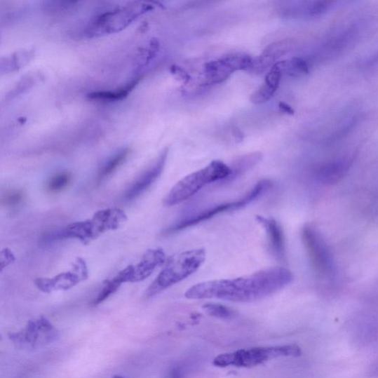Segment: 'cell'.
<instances>
[{"label":"cell","instance_id":"obj_8","mask_svg":"<svg viewBox=\"0 0 378 378\" xmlns=\"http://www.w3.org/2000/svg\"><path fill=\"white\" fill-rule=\"evenodd\" d=\"M301 236L315 273L322 277L330 275L333 269V259L324 237L311 224L303 227Z\"/></svg>","mask_w":378,"mask_h":378},{"label":"cell","instance_id":"obj_19","mask_svg":"<svg viewBox=\"0 0 378 378\" xmlns=\"http://www.w3.org/2000/svg\"><path fill=\"white\" fill-rule=\"evenodd\" d=\"M33 50H22L8 55L1 60V73L10 74L19 71L29 64L34 57Z\"/></svg>","mask_w":378,"mask_h":378},{"label":"cell","instance_id":"obj_14","mask_svg":"<svg viewBox=\"0 0 378 378\" xmlns=\"http://www.w3.org/2000/svg\"><path fill=\"white\" fill-rule=\"evenodd\" d=\"M257 221L269 237L271 249L275 257L285 262L287 257L285 236L283 227L273 218L257 216Z\"/></svg>","mask_w":378,"mask_h":378},{"label":"cell","instance_id":"obj_1","mask_svg":"<svg viewBox=\"0 0 378 378\" xmlns=\"http://www.w3.org/2000/svg\"><path fill=\"white\" fill-rule=\"evenodd\" d=\"M292 273L285 268L275 267L229 279H217L191 286L185 293L189 299H215L250 303L268 298L288 286Z\"/></svg>","mask_w":378,"mask_h":378},{"label":"cell","instance_id":"obj_30","mask_svg":"<svg viewBox=\"0 0 378 378\" xmlns=\"http://www.w3.org/2000/svg\"><path fill=\"white\" fill-rule=\"evenodd\" d=\"M278 108L280 110L283 111V113L286 114H288V115L294 114L293 109L290 105H288V104L285 102H280L278 104Z\"/></svg>","mask_w":378,"mask_h":378},{"label":"cell","instance_id":"obj_3","mask_svg":"<svg viewBox=\"0 0 378 378\" xmlns=\"http://www.w3.org/2000/svg\"><path fill=\"white\" fill-rule=\"evenodd\" d=\"M231 173L229 165L213 161L203 169L181 179L168 193L163 201L166 207H173L191 198L206 186L218 181H226Z\"/></svg>","mask_w":378,"mask_h":378},{"label":"cell","instance_id":"obj_10","mask_svg":"<svg viewBox=\"0 0 378 378\" xmlns=\"http://www.w3.org/2000/svg\"><path fill=\"white\" fill-rule=\"evenodd\" d=\"M89 271L85 259L78 257L73 264V269L52 278L39 277L34 285L41 292L50 293L54 291L68 290L88 278Z\"/></svg>","mask_w":378,"mask_h":378},{"label":"cell","instance_id":"obj_22","mask_svg":"<svg viewBox=\"0 0 378 378\" xmlns=\"http://www.w3.org/2000/svg\"><path fill=\"white\" fill-rule=\"evenodd\" d=\"M129 154V149H123L108 159L102 166L99 173L100 180H103L116 172L118 168L127 160Z\"/></svg>","mask_w":378,"mask_h":378},{"label":"cell","instance_id":"obj_4","mask_svg":"<svg viewBox=\"0 0 378 378\" xmlns=\"http://www.w3.org/2000/svg\"><path fill=\"white\" fill-rule=\"evenodd\" d=\"M302 349L297 344L255 347L221 354L215 358L214 365L218 367H254L269 360L283 357H299Z\"/></svg>","mask_w":378,"mask_h":378},{"label":"cell","instance_id":"obj_15","mask_svg":"<svg viewBox=\"0 0 378 378\" xmlns=\"http://www.w3.org/2000/svg\"><path fill=\"white\" fill-rule=\"evenodd\" d=\"M290 48L291 44L288 40L276 41L266 48L259 57L254 58L249 72L256 74H262L265 69L273 67L278 59L284 57Z\"/></svg>","mask_w":378,"mask_h":378},{"label":"cell","instance_id":"obj_32","mask_svg":"<svg viewBox=\"0 0 378 378\" xmlns=\"http://www.w3.org/2000/svg\"><path fill=\"white\" fill-rule=\"evenodd\" d=\"M112 378H124V377L117 375V376H114V377H112Z\"/></svg>","mask_w":378,"mask_h":378},{"label":"cell","instance_id":"obj_5","mask_svg":"<svg viewBox=\"0 0 378 378\" xmlns=\"http://www.w3.org/2000/svg\"><path fill=\"white\" fill-rule=\"evenodd\" d=\"M273 187V182L268 179L261 180L250 189L242 198L227 203L218 204L217 205L203 210L199 213H196L187 217L181 219L173 223L172 226L168 227L163 235H170L175 233L184 231L190 227L198 225V224L211 220L220 215L236 211V210L243 208L249 204L255 202L262 197L266 192Z\"/></svg>","mask_w":378,"mask_h":378},{"label":"cell","instance_id":"obj_28","mask_svg":"<svg viewBox=\"0 0 378 378\" xmlns=\"http://www.w3.org/2000/svg\"><path fill=\"white\" fill-rule=\"evenodd\" d=\"M171 72L179 79L180 81H183L185 83H187L190 80V76L181 67L173 65L171 67Z\"/></svg>","mask_w":378,"mask_h":378},{"label":"cell","instance_id":"obj_13","mask_svg":"<svg viewBox=\"0 0 378 378\" xmlns=\"http://www.w3.org/2000/svg\"><path fill=\"white\" fill-rule=\"evenodd\" d=\"M166 261V256L162 248L148 250L141 261L136 264H130L131 270L130 283L144 281Z\"/></svg>","mask_w":378,"mask_h":378},{"label":"cell","instance_id":"obj_7","mask_svg":"<svg viewBox=\"0 0 378 378\" xmlns=\"http://www.w3.org/2000/svg\"><path fill=\"white\" fill-rule=\"evenodd\" d=\"M60 331L43 316L32 319L20 331L11 333L9 339L18 346L37 349L47 346L60 339Z\"/></svg>","mask_w":378,"mask_h":378},{"label":"cell","instance_id":"obj_9","mask_svg":"<svg viewBox=\"0 0 378 378\" xmlns=\"http://www.w3.org/2000/svg\"><path fill=\"white\" fill-rule=\"evenodd\" d=\"M127 220L128 215L122 209L100 210L91 219L79 222L81 243L87 245L106 232L117 230Z\"/></svg>","mask_w":378,"mask_h":378},{"label":"cell","instance_id":"obj_21","mask_svg":"<svg viewBox=\"0 0 378 378\" xmlns=\"http://www.w3.org/2000/svg\"><path fill=\"white\" fill-rule=\"evenodd\" d=\"M123 284H125V281L121 271L114 278L106 280L104 282L102 290L99 293V295L93 301L92 305L96 306L105 302L112 295H114Z\"/></svg>","mask_w":378,"mask_h":378},{"label":"cell","instance_id":"obj_24","mask_svg":"<svg viewBox=\"0 0 378 378\" xmlns=\"http://www.w3.org/2000/svg\"><path fill=\"white\" fill-rule=\"evenodd\" d=\"M72 176L67 173H60L52 176L48 182V190L53 193L60 192L71 184Z\"/></svg>","mask_w":378,"mask_h":378},{"label":"cell","instance_id":"obj_23","mask_svg":"<svg viewBox=\"0 0 378 378\" xmlns=\"http://www.w3.org/2000/svg\"><path fill=\"white\" fill-rule=\"evenodd\" d=\"M43 79V76L40 73H33L26 76L17 83L15 88L10 92L8 96L13 99L36 86Z\"/></svg>","mask_w":378,"mask_h":378},{"label":"cell","instance_id":"obj_11","mask_svg":"<svg viewBox=\"0 0 378 378\" xmlns=\"http://www.w3.org/2000/svg\"><path fill=\"white\" fill-rule=\"evenodd\" d=\"M253 60L254 58L249 55L235 53L209 62L204 66L205 79L210 85L223 82L235 72H249Z\"/></svg>","mask_w":378,"mask_h":378},{"label":"cell","instance_id":"obj_29","mask_svg":"<svg viewBox=\"0 0 378 378\" xmlns=\"http://www.w3.org/2000/svg\"><path fill=\"white\" fill-rule=\"evenodd\" d=\"M184 368L177 366L173 369L171 371L169 378H184Z\"/></svg>","mask_w":378,"mask_h":378},{"label":"cell","instance_id":"obj_6","mask_svg":"<svg viewBox=\"0 0 378 378\" xmlns=\"http://www.w3.org/2000/svg\"><path fill=\"white\" fill-rule=\"evenodd\" d=\"M154 8L151 3L134 2L104 12L88 27L87 35L99 37L120 32Z\"/></svg>","mask_w":378,"mask_h":378},{"label":"cell","instance_id":"obj_2","mask_svg":"<svg viewBox=\"0 0 378 378\" xmlns=\"http://www.w3.org/2000/svg\"><path fill=\"white\" fill-rule=\"evenodd\" d=\"M206 259L204 248H194L173 255L166 262L165 267L145 292L151 298L163 291L183 282L197 272Z\"/></svg>","mask_w":378,"mask_h":378},{"label":"cell","instance_id":"obj_26","mask_svg":"<svg viewBox=\"0 0 378 378\" xmlns=\"http://www.w3.org/2000/svg\"><path fill=\"white\" fill-rule=\"evenodd\" d=\"M23 198V193L20 190H12L3 196L2 204L7 207L19 205Z\"/></svg>","mask_w":378,"mask_h":378},{"label":"cell","instance_id":"obj_17","mask_svg":"<svg viewBox=\"0 0 378 378\" xmlns=\"http://www.w3.org/2000/svg\"><path fill=\"white\" fill-rule=\"evenodd\" d=\"M263 160L262 153L259 151L250 152L237 157L231 163L230 168L231 173L224 183H230L239 178L245 173L253 169Z\"/></svg>","mask_w":378,"mask_h":378},{"label":"cell","instance_id":"obj_18","mask_svg":"<svg viewBox=\"0 0 378 378\" xmlns=\"http://www.w3.org/2000/svg\"><path fill=\"white\" fill-rule=\"evenodd\" d=\"M348 169V163L346 162L327 163L318 168L316 177L325 185H334L344 178Z\"/></svg>","mask_w":378,"mask_h":378},{"label":"cell","instance_id":"obj_27","mask_svg":"<svg viewBox=\"0 0 378 378\" xmlns=\"http://www.w3.org/2000/svg\"><path fill=\"white\" fill-rule=\"evenodd\" d=\"M16 261V257L11 249L5 248L0 253V271H3Z\"/></svg>","mask_w":378,"mask_h":378},{"label":"cell","instance_id":"obj_25","mask_svg":"<svg viewBox=\"0 0 378 378\" xmlns=\"http://www.w3.org/2000/svg\"><path fill=\"white\" fill-rule=\"evenodd\" d=\"M203 308L208 315L219 318L229 319L233 318L236 314L229 306L220 304L208 303L203 305Z\"/></svg>","mask_w":378,"mask_h":378},{"label":"cell","instance_id":"obj_12","mask_svg":"<svg viewBox=\"0 0 378 378\" xmlns=\"http://www.w3.org/2000/svg\"><path fill=\"white\" fill-rule=\"evenodd\" d=\"M169 149H165L153 163L140 175L126 191L124 200L131 201L146 191L161 176L168 158Z\"/></svg>","mask_w":378,"mask_h":378},{"label":"cell","instance_id":"obj_20","mask_svg":"<svg viewBox=\"0 0 378 378\" xmlns=\"http://www.w3.org/2000/svg\"><path fill=\"white\" fill-rule=\"evenodd\" d=\"M139 79H134L127 83L125 87L114 91H99L94 92L88 95V99L91 100L102 102H115L122 100L127 97L130 93L135 88Z\"/></svg>","mask_w":378,"mask_h":378},{"label":"cell","instance_id":"obj_16","mask_svg":"<svg viewBox=\"0 0 378 378\" xmlns=\"http://www.w3.org/2000/svg\"><path fill=\"white\" fill-rule=\"evenodd\" d=\"M282 76L283 74L277 69L271 67L265 77L264 85L252 93L250 102L255 104H262L270 101L278 88Z\"/></svg>","mask_w":378,"mask_h":378},{"label":"cell","instance_id":"obj_31","mask_svg":"<svg viewBox=\"0 0 378 378\" xmlns=\"http://www.w3.org/2000/svg\"><path fill=\"white\" fill-rule=\"evenodd\" d=\"M232 132L236 142H241L243 141L244 137L243 134L241 133L239 128L234 127L232 129Z\"/></svg>","mask_w":378,"mask_h":378}]
</instances>
